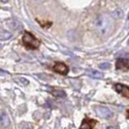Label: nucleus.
I'll use <instances>...</instances> for the list:
<instances>
[{
    "label": "nucleus",
    "instance_id": "nucleus-2",
    "mask_svg": "<svg viewBox=\"0 0 129 129\" xmlns=\"http://www.w3.org/2000/svg\"><path fill=\"white\" fill-rule=\"evenodd\" d=\"M22 42L27 48L31 50H35L40 46V42L29 32H24L23 37H22Z\"/></svg>",
    "mask_w": 129,
    "mask_h": 129
},
{
    "label": "nucleus",
    "instance_id": "nucleus-19",
    "mask_svg": "<svg viewBox=\"0 0 129 129\" xmlns=\"http://www.w3.org/2000/svg\"><path fill=\"white\" fill-rule=\"evenodd\" d=\"M128 45H129V40H128Z\"/></svg>",
    "mask_w": 129,
    "mask_h": 129
},
{
    "label": "nucleus",
    "instance_id": "nucleus-4",
    "mask_svg": "<svg viewBox=\"0 0 129 129\" xmlns=\"http://www.w3.org/2000/svg\"><path fill=\"white\" fill-rule=\"evenodd\" d=\"M115 88L119 94H121L126 98H129V86L122 84H116L115 85Z\"/></svg>",
    "mask_w": 129,
    "mask_h": 129
},
{
    "label": "nucleus",
    "instance_id": "nucleus-10",
    "mask_svg": "<svg viewBox=\"0 0 129 129\" xmlns=\"http://www.w3.org/2000/svg\"><path fill=\"white\" fill-rule=\"evenodd\" d=\"M53 96L55 97H65L66 96V93L63 90H58V89H53L52 91Z\"/></svg>",
    "mask_w": 129,
    "mask_h": 129
},
{
    "label": "nucleus",
    "instance_id": "nucleus-15",
    "mask_svg": "<svg viewBox=\"0 0 129 129\" xmlns=\"http://www.w3.org/2000/svg\"><path fill=\"white\" fill-rule=\"evenodd\" d=\"M1 2H3V3H7L8 2V0H0Z\"/></svg>",
    "mask_w": 129,
    "mask_h": 129
},
{
    "label": "nucleus",
    "instance_id": "nucleus-5",
    "mask_svg": "<svg viewBox=\"0 0 129 129\" xmlns=\"http://www.w3.org/2000/svg\"><path fill=\"white\" fill-rule=\"evenodd\" d=\"M116 66V69L123 70V71H127V70H129V60L128 59H125V58L117 59Z\"/></svg>",
    "mask_w": 129,
    "mask_h": 129
},
{
    "label": "nucleus",
    "instance_id": "nucleus-12",
    "mask_svg": "<svg viewBox=\"0 0 129 129\" xmlns=\"http://www.w3.org/2000/svg\"><path fill=\"white\" fill-rule=\"evenodd\" d=\"M114 15H115V16H114L115 18H120V17H122V11H120V10L117 9Z\"/></svg>",
    "mask_w": 129,
    "mask_h": 129
},
{
    "label": "nucleus",
    "instance_id": "nucleus-14",
    "mask_svg": "<svg viewBox=\"0 0 129 129\" xmlns=\"http://www.w3.org/2000/svg\"><path fill=\"white\" fill-rule=\"evenodd\" d=\"M7 74H8V73H7L6 71H4V70L0 69V76H6Z\"/></svg>",
    "mask_w": 129,
    "mask_h": 129
},
{
    "label": "nucleus",
    "instance_id": "nucleus-6",
    "mask_svg": "<svg viewBox=\"0 0 129 129\" xmlns=\"http://www.w3.org/2000/svg\"><path fill=\"white\" fill-rule=\"evenodd\" d=\"M53 70L56 73L62 74V75H66L68 73V67L64 63H62V62H57L53 66Z\"/></svg>",
    "mask_w": 129,
    "mask_h": 129
},
{
    "label": "nucleus",
    "instance_id": "nucleus-3",
    "mask_svg": "<svg viewBox=\"0 0 129 129\" xmlns=\"http://www.w3.org/2000/svg\"><path fill=\"white\" fill-rule=\"evenodd\" d=\"M94 110L96 112V114L99 116L103 117V118H106V119H109L113 116V112L107 108V107H104V106H97L94 108Z\"/></svg>",
    "mask_w": 129,
    "mask_h": 129
},
{
    "label": "nucleus",
    "instance_id": "nucleus-18",
    "mask_svg": "<svg viewBox=\"0 0 129 129\" xmlns=\"http://www.w3.org/2000/svg\"><path fill=\"white\" fill-rule=\"evenodd\" d=\"M128 19H129V14H128Z\"/></svg>",
    "mask_w": 129,
    "mask_h": 129
},
{
    "label": "nucleus",
    "instance_id": "nucleus-17",
    "mask_svg": "<svg viewBox=\"0 0 129 129\" xmlns=\"http://www.w3.org/2000/svg\"><path fill=\"white\" fill-rule=\"evenodd\" d=\"M1 48H2V45H1V44H0V50H1Z\"/></svg>",
    "mask_w": 129,
    "mask_h": 129
},
{
    "label": "nucleus",
    "instance_id": "nucleus-11",
    "mask_svg": "<svg viewBox=\"0 0 129 129\" xmlns=\"http://www.w3.org/2000/svg\"><path fill=\"white\" fill-rule=\"evenodd\" d=\"M99 68L100 69H103V70H108L111 68V64L108 62H103V63H100L99 64Z\"/></svg>",
    "mask_w": 129,
    "mask_h": 129
},
{
    "label": "nucleus",
    "instance_id": "nucleus-8",
    "mask_svg": "<svg viewBox=\"0 0 129 129\" xmlns=\"http://www.w3.org/2000/svg\"><path fill=\"white\" fill-rule=\"evenodd\" d=\"M0 124L3 126V127H8L10 125V119H9V116H7L5 113H2L0 115Z\"/></svg>",
    "mask_w": 129,
    "mask_h": 129
},
{
    "label": "nucleus",
    "instance_id": "nucleus-7",
    "mask_svg": "<svg viewBox=\"0 0 129 129\" xmlns=\"http://www.w3.org/2000/svg\"><path fill=\"white\" fill-rule=\"evenodd\" d=\"M96 121L95 120H92V119H88V118H85L82 125H81V128L80 129H92L93 126L95 125Z\"/></svg>",
    "mask_w": 129,
    "mask_h": 129
},
{
    "label": "nucleus",
    "instance_id": "nucleus-9",
    "mask_svg": "<svg viewBox=\"0 0 129 129\" xmlns=\"http://www.w3.org/2000/svg\"><path fill=\"white\" fill-rule=\"evenodd\" d=\"M86 74L88 76H90L92 78H95V79H103L104 78V74L101 73V72L97 71V70H87L86 71Z\"/></svg>",
    "mask_w": 129,
    "mask_h": 129
},
{
    "label": "nucleus",
    "instance_id": "nucleus-1",
    "mask_svg": "<svg viewBox=\"0 0 129 129\" xmlns=\"http://www.w3.org/2000/svg\"><path fill=\"white\" fill-rule=\"evenodd\" d=\"M95 26H96L98 33L106 34L112 27V19L109 16L102 15L99 18H97L96 21H95Z\"/></svg>",
    "mask_w": 129,
    "mask_h": 129
},
{
    "label": "nucleus",
    "instance_id": "nucleus-13",
    "mask_svg": "<svg viewBox=\"0 0 129 129\" xmlns=\"http://www.w3.org/2000/svg\"><path fill=\"white\" fill-rule=\"evenodd\" d=\"M18 82L21 83V84H24V85L28 84V81H27V80H25V79H23V78H20V79H19V80H18Z\"/></svg>",
    "mask_w": 129,
    "mask_h": 129
},
{
    "label": "nucleus",
    "instance_id": "nucleus-16",
    "mask_svg": "<svg viewBox=\"0 0 129 129\" xmlns=\"http://www.w3.org/2000/svg\"><path fill=\"white\" fill-rule=\"evenodd\" d=\"M106 129H115V127H113V126H109V127H107Z\"/></svg>",
    "mask_w": 129,
    "mask_h": 129
}]
</instances>
